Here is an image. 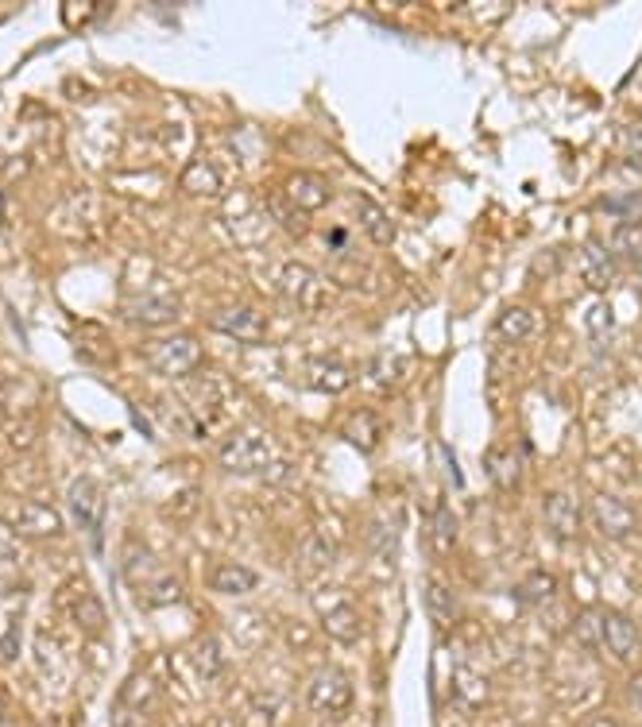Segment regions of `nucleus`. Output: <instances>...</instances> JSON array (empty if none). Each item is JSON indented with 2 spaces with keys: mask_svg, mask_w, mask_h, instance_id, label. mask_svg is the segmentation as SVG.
<instances>
[{
  "mask_svg": "<svg viewBox=\"0 0 642 727\" xmlns=\"http://www.w3.org/2000/svg\"><path fill=\"white\" fill-rule=\"evenodd\" d=\"M434 546L438 550H453L457 546V515H453L449 503H441L434 511Z\"/></svg>",
  "mask_w": 642,
  "mask_h": 727,
  "instance_id": "nucleus-28",
  "label": "nucleus"
},
{
  "mask_svg": "<svg viewBox=\"0 0 642 727\" xmlns=\"http://www.w3.org/2000/svg\"><path fill=\"white\" fill-rule=\"evenodd\" d=\"M352 213H356V225H360V233H368L372 244H395V221L383 213L380 202H372V198H356L352 202Z\"/></svg>",
  "mask_w": 642,
  "mask_h": 727,
  "instance_id": "nucleus-16",
  "label": "nucleus"
},
{
  "mask_svg": "<svg viewBox=\"0 0 642 727\" xmlns=\"http://www.w3.org/2000/svg\"><path fill=\"white\" fill-rule=\"evenodd\" d=\"M604 646L612 650L619 662H631V658H639V627H635V619L631 615H623V611H604Z\"/></svg>",
  "mask_w": 642,
  "mask_h": 727,
  "instance_id": "nucleus-12",
  "label": "nucleus"
},
{
  "mask_svg": "<svg viewBox=\"0 0 642 727\" xmlns=\"http://www.w3.org/2000/svg\"><path fill=\"white\" fill-rule=\"evenodd\" d=\"M283 194H287V202L298 205L302 213H314V209H325V205L333 202V186H329L321 175H310V171L294 175Z\"/></svg>",
  "mask_w": 642,
  "mask_h": 727,
  "instance_id": "nucleus-14",
  "label": "nucleus"
},
{
  "mask_svg": "<svg viewBox=\"0 0 642 727\" xmlns=\"http://www.w3.org/2000/svg\"><path fill=\"white\" fill-rule=\"evenodd\" d=\"M271 213H275V217H279V225H283V229H291L294 236H302L306 233V225H310V221H306V213H302L298 205L287 202V194H275V198H271Z\"/></svg>",
  "mask_w": 642,
  "mask_h": 727,
  "instance_id": "nucleus-29",
  "label": "nucleus"
},
{
  "mask_svg": "<svg viewBox=\"0 0 642 727\" xmlns=\"http://www.w3.org/2000/svg\"><path fill=\"white\" fill-rule=\"evenodd\" d=\"M627 147H631V155H642V124H635L627 132Z\"/></svg>",
  "mask_w": 642,
  "mask_h": 727,
  "instance_id": "nucleus-36",
  "label": "nucleus"
},
{
  "mask_svg": "<svg viewBox=\"0 0 642 727\" xmlns=\"http://www.w3.org/2000/svg\"><path fill=\"white\" fill-rule=\"evenodd\" d=\"M209 584L217 588V592H225V596H244V592H252L260 577L248 569V565H217L213 573H209Z\"/></svg>",
  "mask_w": 642,
  "mask_h": 727,
  "instance_id": "nucleus-21",
  "label": "nucleus"
},
{
  "mask_svg": "<svg viewBox=\"0 0 642 727\" xmlns=\"http://www.w3.org/2000/svg\"><path fill=\"white\" fill-rule=\"evenodd\" d=\"M217 461H221V468L236 472V476H256V472H263V468L275 461V445L256 426H240V430H233V434L221 441Z\"/></svg>",
  "mask_w": 642,
  "mask_h": 727,
  "instance_id": "nucleus-1",
  "label": "nucleus"
},
{
  "mask_svg": "<svg viewBox=\"0 0 642 727\" xmlns=\"http://www.w3.org/2000/svg\"><path fill=\"white\" fill-rule=\"evenodd\" d=\"M321 608V604H318ZM321 627L333 635L337 642H356L360 639V615L352 608V600L345 596H333L325 608H321Z\"/></svg>",
  "mask_w": 642,
  "mask_h": 727,
  "instance_id": "nucleus-15",
  "label": "nucleus"
},
{
  "mask_svg": "<svg viewBox=\"0 0 642 727\" xmlns=\"http://www.w3.org/2000/svg\"><path fill=\"white\" fill-rule=\"evenodd\" d=\"M345 441H352V449H360V453H372L376 445H380L383 437V422L376 418V410H352L349 418H345Z\"/></svg>",
  "mask_w": 642,
  "mask_h": 727,
  "instance_id": "nucleus-18",
  "label": "nucleus"
},
{
  "mask_svg": "<svg viewBox=\"0 0 642 727\" xmlns=\"http://www.w3.org/2000/svg\"><path fill=\"white\" fill-rule=\"evenodd\" d=\"M584 727H619L615 720H608V716H600V720H588Z\"/></svg>",
  "mask_w": 642,
  "mask_h": 727,
  "instance_id": "nucleus-38",
  "label": "nucleus"
},
{
  "mask_svg": "<svg viewBox=\"0 0 642 727\" xmlns=\"http://www.w3.org/2000/svg\"><path fill=\"white\" fill-rule=\"evenodd\" d=\"M16 654H20V623H12L8 635H4V642H0V658H4V662H12Z\"/></svg>",
  "mask_w": 642,
  "mask_h": 727,
  "instance_id": "nucleus-32",
  "label": "nucleus"
},
{
  "mask_svg": "<svg viewBox=\"0 0 642 727\" xmlns=\"http://www.w3.org/2000/svg\"><path fill=\"white\" fill-rule=\"evenodd\" d=\"M573 639L581 642V646H588V650H600V642H604V611L584 608L573 619Z\"/></svg>",
  "mask_w": 642,
  "mask_h": 727,
  "instance_id": "nucleus-26",
  "label": "nucleus"
},
{
  "mask_svg": "<svg viewBox=\"0 0 642 727\" xmlns=\"http://www.w3.org/2000/svg\"><path fill=\"white\" fill-rule=\"evenodd\" d=\"M66 499H70V511H74V523L89 530V538H101V526H105V492H101V484L93 476H78L70 484Z\"/></svg>",
  "mask_w": 642,
  "mask_h": 727,
  "instance_id": "nucleus-6",
  "label": "nucleus"
},
{
  "mask_svg": "<svg viewBox=\"0 0 642 727\" xmlns=\"http://www.w3.org/2000/svg\"><path fill=\"white\" fill-rule=\"evenodd\" d=\"M619 244H623V248L631 252V263H635V271L642 275V248H639V244H631V236H627V233L619 236Z\"/></svg>",
  "mask_w": 642,
  "mask_h": 727,
  "instance_id": "nucleus-35",
  "label": "nucleus"
},
{
  "mask_svg": "<svg viewBox=\"0 0 642 727\" xmlns=\"http://www.w3.org/2000/svg\"><path fill=\"white\" fill-rule=\"evenodd\" d=\"M592 523L596 530L604 534V538H612V542H623L631 530H635V511H631V503H623L619 495H608L600 492L592 499Z\"/></svg>",
  "mask_w": 642,
  "mask_h": 727,
  "instance_id": "nucleus-8",
  "label": "nucleus"
},
{
  "mask_svg": "<svg viewBox=\"0 0 642 727\" xmlns=\"http://www.w3.org/2000/svg\"><path fill=\"white\" fill-rule=\"evenodd\" d=\"M325 244H329L333 252H341V248H349V233L337 225V229H329V233H325Z\"/></svg>",
  "mask_w": 642,
  "mask_h": 727,
  "instance_id": "nucleus-33",
  "label": "nucleus"
},
{
  "mask_svg": "<svg viewBox=\"0 0 642 727\" xmlns=\"http://www.w3.org/2000/svg\"><path fill=\"white\" fill-rule=\"evenodd\" d=\"M225 650H221V642L217 639H202L194 646V673L202 677V681H213V677H221L225 673Z\"/></svg>",
  "mask_w": 642,
  "mask_h": 727,
  "instance_id": "nucleus-24",
  "label": "nucleus"
},
{
  "mask_svg": "<svg viewBox=\"0 0 642 727\" xmlns=\"http://www.w3.org/2000/svg\"><path fill=\"white\" fill-rule=\"evenodd\" d=\"M147 360L159 376H190L202 364V345L194 337H167L147 349Z\"/></svg>",
  "mask_w": 642,
  "mask_h": 727,
  "instance_id": "nucleus-3",
  "label": "nucleus"
},
{
  "mask_svg": "<svg viewBox=\"0 0 642 727\" xmlns=\"http://www.w3.org/2000/svg\"><path fill=\"white\" fill-rule=\"evenodd\" d=\"M445 465L453 472V488H465V476H461V468H457V457H453V449L445 445Z\"/></svg>",
  "mask_w": 642,
  "mask_h": 727,
  "instance_id": "nucleus-34",
  "label": "nucleus"
},
{
  "mask_svg": "<svg viewBox=\"0 0 642 727\" xmlns=\"http://www.w3.org/2000/svg\"><path fill=\"white\" fill-rule=\"evenodd\" d=\"M453 697H457V704H465V708H480V704L488 700V681L476 677L472 669H457V677H453Z\"/></svg>",
  "mask_w": 642,
  "mask_h": 727,
  "instance_id": "nucleus-25",
  "label": "nucleus"
},
{
  "mask_svg": "<svg viewBox=\"0 0 642 727\" xmlns=\"http://www.w3.org/2000/svg\"><path fill=\"white\" fill-rule=\"evenodd\" d=\"M542 519L550 526V534H554L557 542H573L577 534H581V507H577V499L565 492H550L542 499Z\"/></svg>",
  "mask_w": 642,
  "mask_h": 727,
  "instance_id": "nucleus-10",
  "label": "nucleus"
},
{
  "mask_svg": "<svg viewBox=\"0 0 642 727\" xmlns=\"http://www.w3.org/2000/svg\"><path fill=\"white\" fill-rule=\"evenodd\" d=\"M120 314L128 321H136V325H171V321L178 318V298L175 294H159V291L132 294V298H124Z\"/></svg>",
  "mask_w": 642,
  "mask_h": 727,
  "instance_id": "nucleus-9",
  "label": "nucleus"
},
{
  "mask_svg": "<svg viewBox=\"0 0 642 727\" xmlns=\"http://www.w3.org/2000/svg\"><path fill=\"white\" fill-rule=\"evenodd\" d=\"M182 186L190 190V194H217L221 190V171H213V163H190V171L182 175Z\"/></svg>",
  "mask_w": 642,
  "mask_h": 727,
  "instance_id": "nucleus-27",
  "label": "nucleus"
},
{
  "mask_svg": "<svg viewBox=\"0 0 642 727\" xmlns=\"http://www.w3.org/2000/svg\"><path fill=\"white\" fill-rule=\"evenodd\" d=\"M600 209H604V213H612V217H639L642 194H631V198H604Z\"/></svg>",
  "mask_w": 642,
  "mask_h": 727,
  "instance_id": "nucleus-30",
  "label": "nucleus"
},
{
  "mask_svg": "<svg viewBox=\"0 0 642 727\" xmlns=\"http://www.w3.org/2000/svg\"><path fill=\"white\" fill-rule=\"evenodd\" d=\"M279 291H283V298H291L298 310H306V314H314V310L325 306L321 275L314 267H306V263H283V271H279Z\"/></svg>",
  "mask_w": 642,
  "mask_h": 727,
  "instance_id": "nucleus-4",
  "label": "nucleus"
},
{
  "mask_svg": "<svg viewBox=\"0 0 642 727\" xmlns=\"http://www.w3.org/2000/svg\"><path fill=\"white\" fill-rule=\"evenodd\" d=\"M306 387L318 391V395H341L352 383V368L337 356V352H321V356H310L306 360Z\"/></svg>",
  "mask_w": 642,
  "mask_h": 727,
  "instance_id": "nucleus-7",
  "label": "nucleus"
},
{
  "mask_svg": "<svg viewBox=\"0 0 642 727\" xmlns=\"http://www.w3.org/2000/svg\"><path fill=\"white\" fill-rule=\"evenodd\" d=\"M333 557H337L333 542H329L325 534H310V538L298 546V569H302V577H318V573H325V569L333 565Z\"/></svg>",
  "mask_w": 642,
  "mask_h": 727,
  "instance_id": "nucleus-19",
  "label": "nucleus"
},
{
  "mask_svg": "<svg viewBox=\"0 0 642 727\" xmlns=\"http://www.w3.org/2000/svg\"><path fill=\"white\" fill-rule=\"evenodd\" d=\"M426 608H430V615H434L438 627H453L457 615H461L453 588H445L441 581H426Z\"/></svg>",
  "mask_w": 642,
  "mask_h": 727,
  "instance_id": "nucleus-23",
  "label": "nucleus"
},
{
  "mask_svg": "<svg viewBox=\"0 0 642 727\" xmlns=\"http://www.w3.org/2000/svg\"><path fill=\"white\" fill-rule=\"evenodd\" d=\"M631 697H635V704L642 708V673L635 677V681H631Z\"/></svg>",
  "mask_w": 642,
  "mask_h": 727,
  "instance_id": "nucleus-37",
  "label": "nucleus"
},
{
  "mask_svg": "<svg viewBox=\"0 0 642 727\" xmlns=\"http://www.w3.org/2000/svg\"><path fill=\"white\" fill-rule=\"evenodd\" d=\"M74 615H78V623H82L86 631H101V627H105V611L97 608V600H93V596H86V600L74 608Z\"/></svg>",
  "mask_w": 642,
  "mask_h": 727,
  "instance_id": "nucleus-31",
  "label": "nucleus"
},
{
  "mask_svg": "<svg viewBox=\"0 0 642 727\" xmlns=\"http://www.w3.org/2000/svg\"><path fill=\"white\" fill-rule=\"evenodd\" d=\"M484 468H488V476L496 480L499 488H519L523 484V453L519 449H507V445H496V449H488V457H484Z\"/></svg>",
  "mask_w": 642,
  "mask_h": 727,
  "instance_id": "nucleus-17",
  "label": "nucleus"
},
{
  "mask_svg": "<svg viewBox=\"0 0 642 727\" xmlns=\"http://www.w3.org/2000/svg\"><path fill=\"white\" fill-rule=\"evenodd\" d=\"M4 213H8V198H4V190H0V225H4Z\"/></svg>",
  "mask_w": 642,
  "mask_h": 727,
  "instance_id": "nucleus-39",
  "label": "nucleus"
},
{
  "mask_svg": "<svg viewBox=\"0 0 642 727\" xmlns=\"http://www.w3.org/2000/svg\"><path fill=\"white\" fill-rule=\"evenodd\" d=\"M615 271H619V263H615V252L608 244H600V240H588L581 248V279L588 291L604 294L612 287Z\"/></svg>",
  "mask_w": 642,
  "mask_h": 727,
  "instance_id": "nucleus-11",
  "label": "nucleus"
},
{
  "mask_svg": "<svg viewBox=\"0 0 642 727\" xmlns=\"http://www.w3.org/2000/svg\"><path fill=\"white\" fill-rule=\"evenodd\" d=\"M213 325L221 329V333H229L236 341H244V345H256L267 337V321H263L260 310H252V306H233V310H225V314H217Z\"/></svg>",
  "mask_w": 642,
  "mask_h": 727,
  "instance_id": "nucleus-13",
  "label": "nucleus"
},
{
  "mask_svg": "<svg viewBox=\"0 0 642 727\" xmlns=\"http://www.w3.org/2000/svg\"><path fill=\"white\" fill-rule=\"evenodd\" d=\"M496 333L503 341H511V345H523V341H530V337L538 333V318H534L526 306H511V310L499 314Z\"/></svg>",
  "mask_w": 642,
  "mask_h": 727,
  "instance_id": "nucleus-20",
  "label": "nucleus"
},
{
  "mask_svg": "<svg viewBox=\"0 0 642 727\" xmlns=\"http://www.w3.org/2000/svg\"><path fill=\"white\" fill-rule=\"evenodd\" d=\"M4 523L12 526L16 534H28V538H43V534H59L62 519L39 499H12L4 503Z\"/></svg>",
  "mask_w": 642,
  "mask_h": 727,
  "instance_id": "nucleus-5",
  "label": "nucleus"
},
{
  "mask_svg": "<svg viewBox=\"0 0 642 727\" xmlns=\"http://www.w3.org/2000/svg\"><path fill=\"white\" fill-rule=\"evenodd\" d=\"M554 596H557V577L554 573H546V569H534V573H526L523 581L515 584V600L526 604V608L546 604V600H554Z\"/></svg>",
  "mask_w": 642,
  "mask_h": 727,
  "instance_id": "nucleus-22",
  "label": "nucleus"
},
{
  "mask_svg": "<svg viewBox=\"0 0 642 727\" xmlns=\"http://www.w3.org/2000/svg\"><path fill=\"white\" fill-rule=\"evenodd\" d=\"M352 704V681L345 677V669L329 666L314 673V681L306 685V708L321 712V716H341L349 712Z\"/></svg>",
  "mask_w": 642,
  "mask_h": 727,
  "instance_id": "nucleus-2",
  "label": "nucleus"
}]
</instances>
